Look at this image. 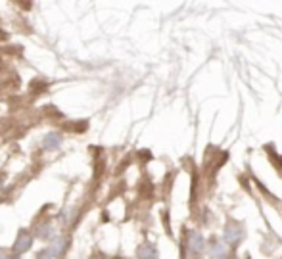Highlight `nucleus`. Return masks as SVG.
Wrapping results in <instances>:
<instances>
[{
    "label": "nucleus",
    "instance_id": "1",
    "mask_svg": "<svg viewBox=\"0 0 282 259\" xmlns=\"http://www.w3.org/2000/svg\"><path fill=\"white\" fill-rule=\"evenodd\" d=\"M31 244H33V236L29 234L27 230H19V234H17V238H16V244H14V248H12L14 255L25 253V251L31 248Z\"/></svg>",
    "mask_w": 282,
    "mask_h": 259
},
{
    "label": "nucleus",
    "instance_id": "2",
    "mask_svg": "<svg viewBox=\"0 0 282 259\" xmlns=\"http://www.w3.org/2000/svg\"><path fill=\"white\" fill-rule=\"evenodd\" d=\"M65 248H67V240H65V238H56L54 242H52V246L48 248V253H50L52 257H56V255H62Z\"/></svg>",
    "mask_w": 282,
    "mask_h": 259
},
{
    "label": "nucleus",
    "instance_id": "3",
    "mask_svg": "<svg viewBox=\"0 0 282 259\" xmlns=\"http://www.w3.org/2000/svg\"><path fill=\"white\" fill-rule=\"evenodd\" d=\"M138 257L140 259H156V250H154V246H150V244H142L140 248H138Z\"/></svg>",
    "mask_w": 282,
    "mask_h": 259
},
{
    "label": "nucleus",
    "instance_id": "4",
    "mask_svg": "<svg viewBox=\"0 0 282 259\" xmlns=\"http://www.w3.org/2000/svg\"><path fill=\"white\" fill-rule=\"evenodd\" d=\"M60 142H62V134L58 133H52L46 136V140H44V148H58L60 146Z\"/></svg>",
    "mask_w": 282,
    "mask_h": 259
},
{
    "label": "nucleus",
    "instance_id": "5",
    "mask_svg": "<svg viewBox=\"0 0 282 259\" xmlns=\"http://www.w3.org/2000/svg\"><path fill=\"white\" fill-rule=\"evenodd\" d=\"M0 259H10V253L4 248H0Z\"/></svg>",
    "mask_w": 282,
    "mask_h": 259
},
{
    "label": "nucleus",
    "instance_id": "6",
    "mask_svg": "<svg viewBox=\"0 0 282 259\" xmlns=\"http://www.w3.org/2000/svg\"><path fill=\"white\" fill-rule=\"evenodd\" d=\"M0 189H2V179H0Z\"/></svg>",
    "mask_w": 282,
    "mask_h": 259
}]
</instances>
